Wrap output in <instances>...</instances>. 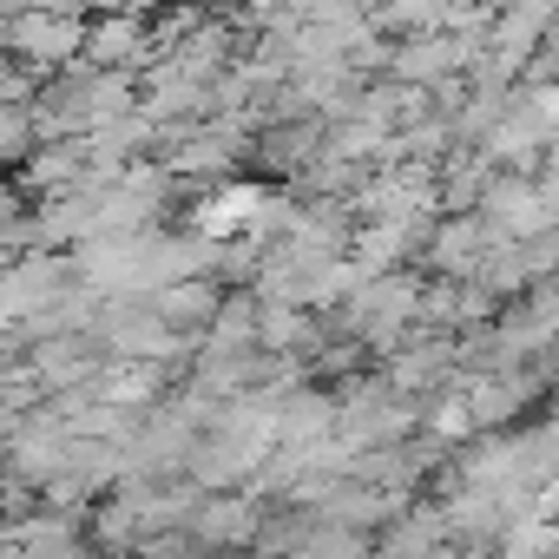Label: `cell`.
Instances as JSON below:
<instances>
[{
  "mask_svg": "<svg viewBox=\"0 0 559 559\" xmlns=\"http://www.w3.org/2000/svg\"><path fill=\"white\" fill-rule=\"evenodd\" d=\"M14 40H21V47H34L40 60H60V53H73V47H80V21H47V14H40V21H21V27H14Z\"/></svg>",
  "mask_w": 559,
  "mask_h": 559,
  "instance_id": "6da1fadb",
  "label": "cell"
}]
</instances>
